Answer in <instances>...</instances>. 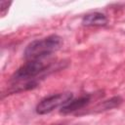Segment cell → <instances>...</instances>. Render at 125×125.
Listing matches in <instances>:
<instances>
[{
	"instance_id": "cell-6",
	"label": "cell",
	"mask_w": 125,
	"mask_h": 125,
	"mask_svg": "<svg viewBox=\"0 0 125 125\" xmlns=\"http://www.w3.org/2000/svg\"><path fill=\"white\" fill-rule=\"evenodd\" d=\"M11 5V2L8 3V1H1L0 2V15L1 17H4L8 13V7Z\"/></svg>"
},
{
	"instance_id": "cell-3",
	"label": "cell",
	"mask_w": 125,
	"mask_h": 125,
	"mask_svg": "<svg viewBox=\"0 0 125 125\" xmlns=\"http://www.w3.org/2000/svg\"><path fill=\"white\" fill-rule=\"evenodd\" d=\"M91 101H92L91 94H85L80 96L77 99H74V100L72 99L70 102H68L66 104L61 107L60 113L66 115V114H70V113H74L79 110H82L85 106H87L91 103Z\"/></svg>"
},
{
	"instance_id": "cell-4",
	"label": "cell",
	"mask_w": 125,
	"mask_h": 125,
	"mask_svg": "<svg viewBox=\"0 0 125 125\" xmlns=\"http://www.w3.org/2000/svg\"><path fill=\"white\" fill-rule=\"evenodd\" d=\"M107 22L108 20L106 16L100 12L87 14L81 20V23L85 26H104Z\"/></svg>"
},
{
	"instance_id": "cell-5",
	"label": "cell",
	"mask_w": 125,
	"mask_h": 125,
	"mask_svg": "<svg viewBox=\"0 0 125 125\" xmlns=\"http://www.w3.org/2000/svg\"><path fill=\"white\" fill-rule=\"evenodd\" d=\"M122 102H123V100L121 97H119V96L112 97L109 100H106V101H104V102H101L100 104H98L93 108V112H101V111L112 109V108L118 106Z\"/></svg>"
},
{
	"instance_id": "cell-1",
	"label": "cell",
	"mask_w": 125,
	"mask_h": 125,
	"mask_svg": "<svg viewBox=\"0 0 125 125\" xmlns=\"http://www.w3.org/2000/svg\"><path fill=\"white\" fill-rule=\"evenodd\" d=\"M62 38L57 34L31 41L24 49L23 58L26 61L45 60L61 49Z\"/></svg>"
},
{
	"instance_id": "cell-2",
	"label": "cell",
	"mask_w": 125,
	"mask_h": 125,
	"mask_svg": "<svg viewBox=\"0 0 125 125\" xmlns=\"http://www.w3.org/2000/svg\"><path fill=\"white\" fill-rule=\"evenodd\" d=\"M73 99V94L70 92H63L53 94L42 99L36 105L35 111L37 114L44 115L52 112L58 107H62Z\"/></svg>"
}]
</instances>
